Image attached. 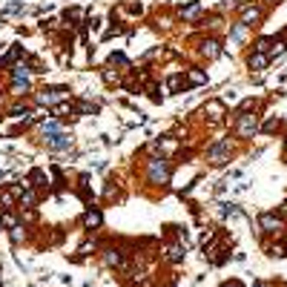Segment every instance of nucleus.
<instances>
[{
  "label": "nucleus",
  "mask_w": 287,
  "mask_h": 287,
  "mask_svg": "<svg viewBox=\"0 0 287 287\" xmlns=\"http://www.w3.org/2000/svg\"><path fill=\"white\" fill-rule=\"evenodd\" d=\"M164 258H167L169 264H178V261H184V247H181V244H169L167 250H164Z\"/></svg>",
  "instance_id": "9b49d317"
},
{
  "label": "nucleus",
  "mask_w": 287,
  "mask_h": 287,
  "mask_svg": "<svg viewBox=\"0 0 287 287\" xmlns=\"http://www.w3.org/2000/svg\"><path fill=\"white\" fill-rule=\"evenodd\" d=\"M66 86H49V89H40L37 92V103L40 106H58V103L66 98Z\"/></svg>",
  "instance_id": "20e7f679"
},
{
  "label": "nucleus",
  "mask_w": 287,
  "mask_h": 287,
  "mask_svg": "<svg viewBox=\"0 0 287 287\" xmlns=\"http://www.w3.org/2000/svg\"><path fill=\"white\" fill-rule=\"evenodd\" d=\"M267 255H273V258H285L287 255V241H273L270 247H267Z\"/></svg>",
  "instance_id": "4468645a"
},
{
  "label": "nucleus",
  "mask_w": 287,
  "mask_h": 287,
  "mask_svg": "<svg viewBox=\"0 0 287 287\" xmlns=\"http://www.w3.org/2000/svg\"><path fill=\"white\" fill-rule=\"evenodd\" d=\"M0 224L12 230V227H15V224H17V219H15V216H12V213H3V216H0Z\"/></svg>",
  "instance_id": "412c9836"
},
{
  "label": "nucleus",
  "mask_w": 287,
  "mask_h": 287,
  "mask_svg": "<svg viewBox=\"0 0 287 287\" xmlns=\"http://www.w3.org/2000/svg\"><path fill=\"white\" fill-rule=\"evenodd\" d=\"M270 46H273V37H258L253 43V52H270Z\"/></svg>",
  "instance_id": "6ab92c4d"
},
{
  "label": "nucleus",
  "mask_w": 287,
  "mask_h": 287,
  "mask_svg": "<svg viewBox=\"0 0 287 287\" xmlns=\"http://www.w3.org/2000/svg\"><path fill=\"white\" fill-rule=\"evenodd\" d=\"M204 112L210 115V121H221V115H224V103L221 101H210L207 106H204Z\"/></svg>",
  "instance_id": "f8f14e48"
},
{
  "label": "nucleus",
  "mask_w": 287,
  "mask_h": 287,
  "mask_svg": "<svg viewBox=\"0 0 287 287\" xmlns=\"http://www.w3.org/2000/svg\"><path fill=\"white\" fill-rule=\"evenodd\" d=\"M184 20H195V17H201V3H190L184 12H181Z\"/></svg>",
  "instance_id": "dca6fc26"
},
{
  "label": "nucleus",
  "mask_w": 287,
  "mask_h": 287,
  "mask_svg": "<svg viewBox=\"0 0 287 287\" xmlns=\"http://www.w3.org/2000/svg\"><path fill=\"white\" fill-rule=\"evenodd\" d=\"M264 17H267V9H264V6H258V3H247V6H241V23H244L247 29L261 26V23H264Z\"/></svg>",
  "instance_id": "f257e3e1"
},
{
  "label": "nucleus",
  "mask_w": 287,
  "mask_h": 287,
  "mask_svg": "<svg viewBox=\"0 0 287 287\" xmlns=\"http://www.w3.org/2000/svg\"><path fill=\"white\" fill-rule=\"evenodd\" d=\"M258 3H276V0H258Z\"/></svg>",
  "instance_id": "393cba45"
},
{
  "label": "nucleus",
  "mask_w": 287,
  "mask_h": 287,
  "mask_svg": "<svg viewBox=\"0 0 287 287\" xmlns=\"http://www.w3.org/2000/svg\"><path fill=\"white\" fill-rule=\"evenodd\" d=\"M267 64H270V55H267V52H253V55L247 58V66H250V69H255V72L267 69Z\"/></svg>",
  "instance_id": "1a4fd4ad"
},
{
  "label": "nucleus",
  "mask_w": 287,
  "mask_h": 287,
  "mask_svg": "<svg viewBox=\"0 0 287 287\" xmlns=\"http://www.w3.org/2000/svg\"><path fill=\"white\" fill-rule=\"evenodd\" d=\"M201 55H204V58H210V61H213V58H219V55H221V43L216 40V37L201 40Z\"/></svg>",
  "instance_id": "9d476101"
},
{
  "label": "nucleus",
  "mask_w": 287,
  "mask_h": 287,
  "mask_svg": "<svg viewBox=\"0 0 287 287\" xmlns=\"http://www.w3.org/2000/svg\"><path fill=\"white\" fill-rule=\"evenodd\" d=\"M258 227H261L264 233H270V236H279V233L285 230V219H282L279 213H261V216H258Z\"/></svg>",
  "instance_id": "423d86ee"
},
{
  "label": "nucleus",
  "mask_w": 287,
  "mask_h": 287,
  "mask_svg": "<svg viewBox=\"0 0 287 287\" xmlns=\"http://www.w3.org/2000/svg\"><path fill=\"white\" fill-rule=\"evenodd\" d=\"M230 141H216L210 150H207V161L210 164H216V167H221V164H227L230 161Z\"/></svg>",
  "instance_id": "39448f33"
},
{
  "label": "nucleus",
  "mask_w": 287,
  "mask_h": 287,
  "mask_svg": "<svg viewBox=\"0 0 287 287\" xmlns=\"http://www.w3.org/2000/svg\"><path fill=\"white\" fill-rule=\"evenodd\" d=\"M285 155H287V144H285Z\"/></svg>",
  "instance_id": "a878e982"
},
{
  "label": "nucleus",
  "mask_w": 287,
  "mask_h": 287,
  "mask_svg": "<svg viewBox=\"0 0 287 287\" xmlns=\"http://www.w3.org/2000/svg\"><path fill=\"white\" fill-rule=\"evenodd\" d=\"M258 129H261V132H279V129H282V121H279V118H270L264 127H258Z\"/></svg>",
  "instance_id": "aec40b11"
},
{
  "label": "nucleus",
  "mask_w": 287,
  "mask_h": 287,
  "mask_svg": "<svg viewBox=\"0 0 287 287\" xmlns=\"http://www.w3.org/2000/svg\"><path fill=\"white\" fill-rule=\"evenodd\" d=\"M187 78H190V84H207V75H204L201 69H190Z\"/></svg>",
  "instance_id": "a211bd4d"
},
{
  "label": "nucleus",
  "mask_w": 287,
  "mask_h": 287,
  "mask_svg": "<svg viewBox=\"0 0 287 287\" xmlns=\"http://www.w3.org/2000/svg\"><path fill=\"white\" fill-rule=\"evenodd\" d=\"M233 124H236L238 138H253L255 132H258V115H247V112H244V115H238Z\"/></svg>",
  "instance_id": "7ed1b4c3"
},
{
  "label": "nucleus",
  "mask_w": 287,
  "mask_h": 287,
  "mask_svg": "<svg viewBox=\"0 0 287 287\" xmlns=\"http://www.w3.org/2000/svg\"><path fill=\"white\" fill-rule=\"evenodd\" d=\"M255 287H273V285H267V282H255Z\"/></svg>",
  "instance_id": "b1692460"
},
{
  "label": "nucleus",
  "mask_w": 287,
  "mask_h": 287,
  "mask_svg": "<svg viewBox=\"0 0 287 287\" xmlns=\"http://www.w3.org/2000/svg\"><path fill=\"white\" fill-rule=\"evenodd\" d=\"M244 34H247V26L238 20V23H233V32H230V40L233 43H238V40H244Z\"/></svg>",
  "instance_id": "f3484780"
},
{
  "label": "nucleus",
  "mask_w": 287,
  "mask_h": 287,
  "mask_svg": "<svg viewBox=\"0 0 287 287\" xmlns=\"http://www.w3.org/2000/svg\"><path fill=\"white\" fill-rule=\"evenodd\" d=\"M101 213H98V210H89V213H86L84 216V227L86 230H98V227H101Z\"/></svg>",
  "instance_id": "ddd939ff"
},
{
  "label": "nucleus",
  "mask_w": 287,
  "mask_h": 287,
  "mask_svg": "<svg viewBox=\"0 0 287 287\" xmlns=\"http://www.w3.org/2000/svg\"><path fill=\"white\" fill-rule=\"evenodd\" d=\"M147 178H150V184H167L169 181V164L164 158H152L150 164H147Z\"/></svg>",
  "instance_id": "f03ea898"
},
{
  "label": "nucleus",
  "mask_w": 287,
  "mask_h": 287,
  "mask_svg": "<svg viewBox=\"0 0 287 287\" xmlns=\"http://www.w3.org/2000/svg\"><path fill=\"white\" fill-rule=\"evenodd\" d=\"M26 236H29V233H26V227H23V224H15V227L9 230V238H12L15 244H20V241H26Z\"/></svg>",
  "instance_id": "2eb2a0df"
},
{
  "label": "nucleus",
  "mask_w": 287,
  "mask_h": 287,
  "mask_svg": "<svg viewBox=\"0 0 287 287\" xmlns=\"http://www.w3.org/2000/svg\"><path fill=\"white\" fill-rule=\"evenodd\" d=\"M103 264H106V267H124V264H127V258H124V253H121L118 247H106V250H103Z\"/></svg>",
  "instance_id": "6e6552de"
},
{
  "label": "nucleus",
  "mask_w": 287,
  "mask_h": 287,
  "mask_svg": "<svg viewBox=\"0 0 287 287\" xmlns=\"http://www.w3.org/2000/svg\"><path fill=\"white\" fill-rule=\"evenodd\" d=\"M181 84H184V75H172L169 78V89H178Z\"/></svg>",
  "instance_id": "4be33fe9"
},
{
  "label": "nucleus",
  "mask_w": 287,
  "mask_h": 287,
  "mask_svg": "<svg viewBox=\"0 0 287 287\" xmlns=\"http://www.w3.org/2000/svg\"><path fill=\"white\" fill-rule=\"evenodd\" d=\"M46 147H49V150H69V147H72V138L66 135V132H61V129H58V132H52V135H46Z\"/></svg>",
  "instance_id": "0eeeda50"
},
{
  "label": "nucleus",
  "mask_w": 287,
  "mask_h": 287,
  "mask_svg": "<svg viewBox=\"0 0 287 287\" xmlns=\"http://www.w3.org/2000/svg\"><path fill=\"white\" fill-rule=\"evenodd\" d=\"M221 287H241V282H236V279H233V282H224Z\"/></svg>",
  "instance_id": "5701e85b"
}]
</instances>
